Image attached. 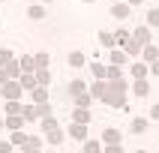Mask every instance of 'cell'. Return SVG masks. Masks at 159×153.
I'll return each mask as SVG.
<instances>
[{
	"label": "cell",
	"instance_id": "obj_1",
	"mask_svg": "<svg viewBox=\"0 0 159 153\" xmlns=\"http://www.w3.org/2000/svg\"><path fill=\"white\" fill-rule=\"evenodd\" d=\"M123 93H126V81H123V78H117V81H108V90H105V102H108V105H114V108L126 105Z\"/></svg>",
	"mask_w": 159,
	"mask_h": 153
},
{
	"label": "cell",
	"instance_id": "obj_2",
	"mask_svg": "<svg viewBox=\"0 0 159 153\" xmlns=\"http://www.w3.org/2000/svg\"><path fill=\"white\" fill-rule=\"evenodd\" d=\"M21 81H9L6 87H3V99H21Z\"/></svg>",
	"mask_w": 159,
	"mask_h": 153
},
{
	"label": "cell",
	"instance_id": "obj_3",
	"mask_svg": "<svg viewBox=\"0 0 159 153\" xmlns=\"http://www.w3.org/2000/svg\"><path fill=\"white\" fill-rule=\"evenodd\" d=\"M129 9H132L129 3H114V6H111V15H114V18H126Z\"/></svg>",
	"mask_w": 159,
	"mask_h": 153
},
{
	"label": "cell",
	"instance_id": "obj_4",
	"mask_svg": "<svg viewBox=\"0 0 159 153\" xmlns=\"http://www.w3.org/2000/svg\"><path fill=\"white\" fill-rule=\"evenodd\" d=\"M72 120H75V123H90L87 108H75V111H72Z\"/></svg>",
	"mask_w": 159,
	"mask_h": 153
},
{
	"label": "cell",
	"instance_id": "obj_5",
	"mask_svg": "<svg viewBox=\"0 0 159 153\" xmlns=\"http://www.w3.org/2000/svg\"><path fill=\"white\" fill-rule=\"evenodd\" d=\"M135 96H147V93H150V84H147V81H144V78H138V81H135Z\"/></svg>",
	"mask_w": 159,
	"mask_h": 153
},
{
	"label": "cell",
	"instance_id": "obj_6",
	"mask_svg": "<svg viewBox=\"0 0 159 153\" xmlns=\"http://www.w3.org/2000/svg\"><path fill=\"white\" fill-rule=\"evenodd\" d=\"M21 120H24V114H9L6 117V126L15 132V129H21Z\"/></svg>",
	"mask_w": 159,
	"mask_h": 153
},
{
	"label": "cell",
	"instance_id": "obj_7",
	"mask_svg": "<svg viewBox=\"0 0 159 153\" xmlns=\"http://www.w3.org/2000/svg\"><path fill=\"white\" fill-rule=\"evenodd\" d=\"M69 135H72V138H84V135H87V123H75V126H69Z\"/></svg>",
	"mask_w": 159,
	"mask_h": 153
},
{
	"label": "cell",
	"instance_id": "obj_8",
	"mask_svg": "<svg viewBox=\"0 0 159 153\" xmlns=\"http://www.w3.org/2000/svg\"><path fill=\"white\" fill-rule=\"evenodd\" d=\"M105 90H108V84H102V81H99V84H93V87H90V96L105 99Z\"/></svg>",
	"mask_w": 159,
	"mask_h": 153
},
{
	"label": "cell",
	"instance_id": "obj_9",
	"mask_svg": "<svg viewBox=\"0 0 159 153\" xmlns=\"http://www.w3.org/2000/svg\"><path fill=\"white\" fill-rule=\"evenodd\" d=\"M102 138H105L108 144H120V132H117V129H105V132H102Z\"/></svg>",
	"mask_w": 159,
	"mask_h": 153
},
{
	"label": "cell",
	"instance_id": "obj_10",
	"mask_svg": "<svg viewBox=\"0 0 159 153\" xmlns=\"http://www.w3.org/2000/svg\"><path fill=\"white\" fill-rule=\"evenodd\" d=\"M147 39H150V30H147V27H138V30H135V42L147 45Z\"/></svg>",
	"mask_w": 159,
	"mask_h": 153
},
{
	"label": "cell",
	"instance_id": "obj_11",
	"mask_svg": "<svg viewBox=\"0 0 159 153\" xmlns=\"http://www.w3.org/2000/svg\"><path fill=\"white\" fill-rule=\"evenodd\" d=\"M27 141H30V138H27V135L21 132V129H15V132H12V144H18V147H24Z\"/></svg>",
	"mask_w": 159,
	"mask_h": 153
},
{
	"label": "cell",
	"instance_id": "obj_12",
	"mask_svg": "<svg viewBox=\"0 0 159 153\" xmlns=\"http://www.w3.org/2000/svg\"><path fill=\"white\" fill-rule=\"evenodd\" d=\"M147 72H150V69H147V63H135V66H132V75H135V78H144Z\"/></svg>",
	"mask_w": 159,
	"mask_h": 153
},
{
	"label": "cell",
	"instance_id": "obj_13",
	"mask_svg": "<svg viewBox=\"0 0 159 153\" xmlns=\"http://www.w3.org/2000/svg\"><path fill=\"white\" fill-rule=\"evenodd\" d=\"M90 72H93L96 78H108V69H105V66H99V63H93V66H90Z\"/></svg>",
	"mask_w": 159,
	"mask_h": 153
},
{
	"label": "cell",
	"instance_id": "obj_14",
	"mask_svg": "<svg viewBox=\"0 0 159 153\" xmlns=\"http://www.w3.org/2000/svg\"><path fill=\"white\" fill-rule=\"evenodd\" d=\"M111 63L123 66V63H126V51H111Z\"/></svg>",
	"mask_w": 159,
	"mask_h": 153
},
{
	"label": "cell",
	"instance_id": "obj_15",
	"mask_svg": "<svg viewBox=\"0 0 159 153\" xmlns=\"http://www.w3.org/2000/svg\"><path fill=\"white\" fill-rule=\"evenodd\" d=\"M84 153H102V144L99 141H87L84 144Z\"/></svg>",
	"mask_w": 159,
	"mask_h": 153
},
{
	"label": "cell",
	"instance_id": "obj_16",
	"mask_svg": "<svg viewBox=\"0 0 159 153\" xmlns=\"http://www.w3.org/2000/svg\"><path fill=\"white\" fill-rule=\"evenodd\" d=\"M6 114H21V105H18V99H9V105H6Z\"/></svg>",
	"mask_w": 159,
	"mask_h": 153
},
{
	"label": "cell",
	"instance_id": "obj_17",
	"mask_svg": "<svg viewBox=\"0 0 159 153\" xmlns=\"http://www.w3.org/2000/svg\"><path fill=\"white\" fill-rule=\"evenodd\" d=\"M144 129H147V120L135 117V120H132V132H144Z\"/></svg>",
	"mask_w": 159,
	"mask_h": 153
},
{
	"label": "cell",
	"instance_id": "obj_18",
	"mask_svg": "<svg viewBox=\"0 0 159 153\" xmlns=\"http://www.w3.org/2000/svg\"><path fill=\"white\" fill-rule=\"evenodd\" d=\"M54 129H57V123L51 117H42V132H54Z\"/></svg>",
	"mask_w": 159,
	"mask_h": 153
},
{
	"label": "cell",
	"instance_id": "obj_19",
	"mask_svg": "<svg viewBox=\"0 0 159 153\" xmlns=\"http://www.w3.org/2000/svg\"><path fill=\"white\" fill-rule=\"evenodd\" d=\"M90 99H93V96L81 93V96H75V105H78V108H87V105H90Z\"/></svg>",
	"mask_w": 159,
	"mask_h": 153
},
{
	"label": "cell",
	"instance_id": "obj_20",
	"mask_svg": "<svg viewBox=\"0 0 159 153\" xmlns=\"http://www.w3.org/2000/svg\"><path fill=\"white\" fill-rule=\"evenodd\" d=\"M147 24L159 27V9H150V12H147Z\"/></svg>",
	"mask_w": 159,
	"mask_h": 153
},
{
	"label": "cell",
	"instance_id": "obj_21",
	"mask_svg": "<svg viewBox=\"0 0 159 153\" xmlns=\"http://www.w3.org/2000/svg\"><path fill=\"white\" fill-rule=\"evenodd\" d=\"M18 81H21V87H36V78H33V75H21Z\"/></svg>",
	"mask_w": 159,
	"mask_h": 153
},
{
	"label": "cell",
	"instance_id": "obj_22",
	"mask_svg": "<svg viewBox=\"0 0 159 153\" xmlns=\"http://www.w3.org/2000/svg\"><path fill=\"white\" fill-rule=\"evenodd\" d=\"M69 93L81 96V93H84V84H81V81H72V84H69Z\"/></svg>",
	"mask_w": 159,
	"mask_h": 153
},
{
	"label": "cell",
	"instance_id": "obj_23",
	"mask_svg": "<svg viewBox=\"0 0 159 153\" xmlns=\"http://www.w3.org/2000/svg\"><path fill=\"white\" fill-rule=\"evenodd\" d=\"M81 63H84V57H81L78 51H72L69 54V66H81Z\"/></svg>",
	"mask_w": 159,
	"mask_h": 153
},
{
	"label": "cell",
	"instance_id": "obj_24",
	"mask_svg": "<svg viewBox=\"0 0 159 153\" xmlns=\"http://www.w3.org/2000/svg\"><path fill=\"white\" fill-rule=\"evenodd\" d=\"M30 18H45V9L42 6H30Z\"/></svg>",
	"mask_w": 159,
	"mask_h": 153
},
{
	"label": "cell",
	"instance_id": "obj_25",
	"mask_svg": "<svg viewBox=\"0 0 159 153\" xmlns=\"http://www.w3.org/2000/svg\"><path fill=\"white\" fill-rule=\"evenodd\" d=\"M36 81H39V84H48V81H51V75H48L45 69H39V75H36Z\"/></svg>",
	"mask_w": 159,
	"mask_h": 153
},
{
	"label": "cell",
	"instance_id": "obj_26",
	"mask_svg": "<svg viewBox=\"0 0 159 153\" xmlns=\"http://www.w3.org/2000/svg\"><path fill=\"white\" fill-rule=\"evenodd\" d=\"M144 57H147V60H159V51L156 48H144Z\"/></svg>",
	"mask_w": 159,
	"mask_h": 153
},
{
	"label": "cell",
	"instance_id": "obj_27",
	"mask_svg": "<svg viewBox=\"0 0 159 153\" xmlns=\"http://www.w3.org/2000/svg\"><path fill=\"white\" fill-rule=\"evenodd\" d=\"M33 99H36V102H45L48 96H45V90H42V87H36V90H33Z\"/></svg>",
	"mask_w": 159,
	"mask_h": 153
},
{
	"label": "cell",
	"instance_id": "obj_28",
	"mask_svg": "<svg viewBox=\"0 0 159 153\" xmlns=\"http://www.w3.org/2000/svg\"><path fill=\"white\" fill-rule=\"evenodd\" d=\"M36 66L45 69V66H48V57H45V54H36Z\"/></svg>",
	"mask_w": 159,
	"mask_h": 153
},
{
	"label": "cell",
	"instance_id": "obj_29",
	"mask_svg": "<svg viewBox=\"0 0 159 153\" xmlns=\"http://www.w3.org/2000/svg\"><path fill=\"white\" fill-rule=\"evenodd\" d=\"M21 66H24V69L30 72V69H33V66H36V60H30V57H24V60H21Z\"/></svg>",
	"mask_w": 159,
	"mask_h": 153
},
{
	"label": "cell",
	"instance_id": "obj_30",
	"mask_svg": "<svg viewBox=\"0 0 159 153\" xmlns=\"http://www.w3.org/2000/svg\"><path fill=\"white\" fill-rule=\"evenodd\" d=\"M0 153H12V141H0Z\"/></svg>",
	"mask_w": 159,
	"mask_h": 153
},
{
	"label": "cell",
	"instance_id": "obj_31",
	"mask_svg": "<svg viewBox=\"0 0 159 153\" xmlns=\"http://www.w3.org/2000/svg\"><path fill=\"white\" fill-rule=\"evenodd\" d=\"M105 153H123V144H111V147H108Z\"/></svg>",
	"mask_w": 159,
	"mask_h": 153
},
{
	"label": "cell",
	"instance_id": "obj_32",
	"mask_svg": "<svg viewBox=\"0 0 159 153\" xmlns=\"http://www.w3.org/2000/svg\"><path fill=\"white\" fill-rule=\"evenodd\" d=\"M150 117H156V120H159V105H153V111H150Z\"/></svg>",
	"mask_w": 159,
	"mask_h": 153
},
{
	"label": "cell",
	"instance_id": "obj_33",
	"mask_svg": "<svg viewBox=\"0 0 159 153\" xmlns=\"http://www.w3.org/2000/svg\"><path fill=\"white\" fill-rule=\"evenodd\" d=\"M126 3H129V6H138V3H144V0H126Z\"/></svg>",
	"mask_w": 159,
	"mask_h": 153
},
{
	"label": "cell",
	"instance_id": "obj_34",
	"mask_svg": "<svg viewBox=\"0 0 159 153\" xmlns=\"http://www.w3.org/2000/svg\"><path fill=\"white\" fill-rule=\"evenodd\" d=\"M153 75H159V63H153Z\"/></svg>",
	"mask_w": 159,
	"mask_h": 153
},
{
	"label": "cell",
	"instance_id": "obj_35",
	"mask_svg": "<svg viewBox=\"0 0 159 153\" xmlns=\"http://www.w3.org/2000/svg\"><path fill=\"white\" fill-rule=\"evenodd\" d=\"M3 126H6V120H3V117H0V129H3Z\"/></svg>",
	"mask_w": 159,
	"mask_h": 153
},
{
	"label": "cell",
	"instance_id": "obj_36",
	"mask_svg": "<svg viewBox=\"0 0 159 153\" xmlns=\"http://www.w3.org/2000/svg\"><path fill=\"white\" fill-rule=\"evenodd\" d=\"M135 153H147V150H135Z\"/></svg>",
	"mask_w": 159,
	"mask_h": 153
},
{
	"label": "cell",
	"instance_id": "obj_37",
	"mask_svg": "<svg viewBox=\"0 0 159 153\" xmlns=\"http://www.w3.org/2000/svg\"><path fill=\"white\" fill-rule=\"evenodd\" d=\"M0 96H3V87H0Z\"/></svg>",
	"mask_w": 159,
	"mask_h": 153
},
{
	"label": "cell",
	"instance_id": "obj_38",
	"mask_svg": "<svg viewBox=\"0 0 159 153\" xmlns=\"http://www.w3.org/2000/svg\"><path fill=\"white\" fill-rule=\"evenodd\" d=\"M84 3H93V0H84Z\"/></svg>",
	"mask_w": 159,
	"mask_h": 153
}]
</instances>
